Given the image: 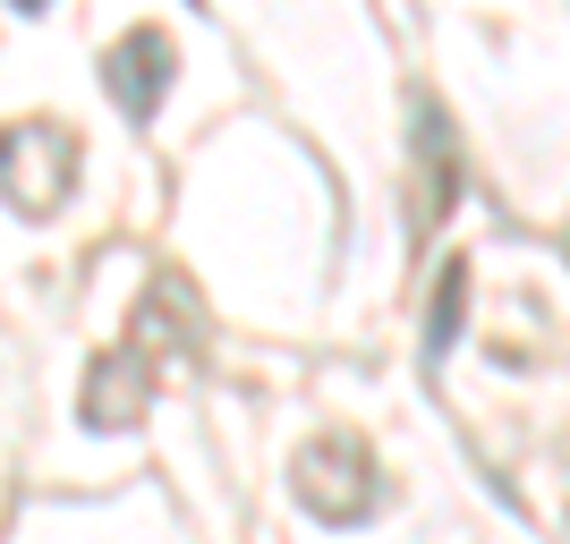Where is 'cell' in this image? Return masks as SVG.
Masks as SVG:
<instances>
[{
    "label": "cell",
    "mask_w": 570,
    "mask_h": 544,
    "mask_svg": "<svg viewBox=\"0 0 570 544\" xmlns=\"http://www.w3.org/2000/svg\"><path fill=\"white\" fill-rule=\"evenodd\" d=\"M196 349H205V315H196V289L179 281V273H154L137 298V315H128V332H119L111 349L95 357V375H86V400H77V417L95 434H128L154 417V392H163L170 366H196Z\"/></svg>",
    "instance_id": "1"
},
{
    "label": "cell",
    "mask_w": 570,
    "mask_h": 544,
    "mask_svg": "<svg viewBox=\"0 0 570 544\" xmlns=\"http://www.w3.org/2000/svg\"><path fill=\"white\" fill-rule=\"evenodd\" d=\"M289 485H298V511L324 520V527H357L366 511H375V494H383L375 451L357 443V434H315V443L298 451Z\"/></svg>",
    "instance_id": "2"
},
{
    "label": "cell",
    "mask_w": 570,
    "mask_h": 544,
    "mask_svg": "<svg viewBox=\"0 0 570 544\" xmlns=\"http://www.w3.org/2000/svg\"><path fill=\"white\" fill-rule=\"evenodd\" d=\"M69 188H77V137L60 119H18L9 145H0V196H9V214L43 221L69 205Z\"/></svg>",
    "instance_id": "3"
},
{
    "label": "cell",
    "mask_w": 570,
    "mask_h": 544,
    "mask_svg": "<svg viewBox=\"0 0 570 544\" xmlns=\"http://www.w3.org/2000/svg\"><path fill=\"white\" fill-rule=\"evenodd\" d=\"M102 77H111V102L128 119H154L170 95V34L163 26H128L111 51H102Z\"/></svg>",
    "instance_id": "4"
},
{
    "label": "cell",
    "mask_w": 570,
    "mask_h": 544,
    "mask_svg": "<svg viewBox=\"0 0 570 544\" xmlns=\"http://www.w3.org/2000/svg\"><path fill=\"white\" fill-rule=\"evenodd\" d=\"M443 205H452V128H443V111L417 95V196H409V221L434 230Z\"/></svg>",
    "instance_id": "5"
},
{
    "label": "cell",
    "mask_w": 570,
    "mask_h": 544,
    "mask_svg": "<svg viewBox=\"0 0 570 544\" xmlns=\"http://www.w3.org/2000/svg\"><path fill=\"white\" fill-rule=\"evenodd\" d=\"M460 307H469V264H443V289H434V315H426V349L434 357L460 340Z\"/></svg>",
    "instance_id": "6"
}]
</instances>
